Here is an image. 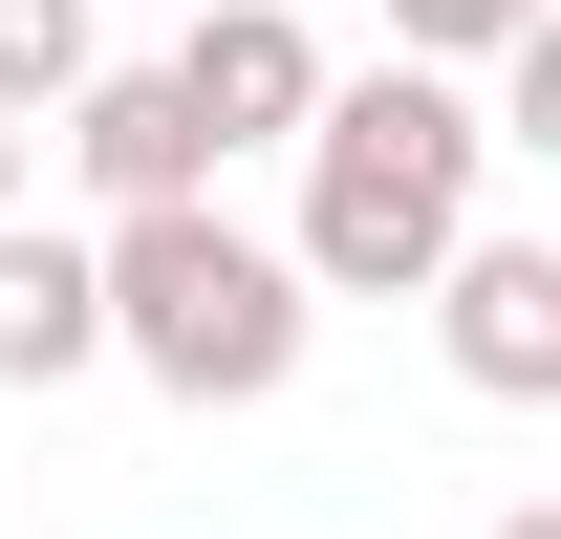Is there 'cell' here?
Instances as JSON below:
<instances>
[{
  "label": "cell",
  "mask_w": 561,
  "mask_h": 539,
  "mask_svg": "<svg viewBox=\"0 0 561 539\" xmlns=\"http://www.w3.org/2000/svg\"><path fill=\"white\" fill-rule=\"evenodd\" d=\"M476 87H432V66H367L302 108V238H280V280L302 302H432V260L476 238Z\"/></svg>",
  "instance_id": "obj_1"
},
{
  "label": "cell",
  "mask_w": 561,
  "mask_h": 539,
  "mask_svg": "<svg viewBox=\"0 0 561 539\" xmlns=\"http://www.w3.org/2000/svg\"><path fill=\"white\" fill-rule=\"evenodd\" d=\"M87 302H108V367H151L173 410H260L302 389V345H324V302L280 280V238H238V216H108L87 238Z\"/></svg>",
  "instance_id": "obj_2"
},
{
  "label": "cell",
  "mask_w": 561,
  "mask_h": 539,
  "mask_svg": "<svg viewBox=\"0 0 561 539\" xmlns=\"http://www.w3.org/2000/svg\"><path fill=\"white\" fill-rule=\"evenodd\" d=\"M324 22H302V0H195V22H173V108H195V151L216 173H238V151H302V108H324Z\"/></svg>",
  "instance_id": "obj_3"
},
{
  "label": "cell",
  "mask_w": 561,
  "mask_h": 539,
  "mask_svg": "<svg viewBox=\"0 0 561 539\" xmlns=\"http://www.w3.org/2000/svg\"><path fill=\"white\" fill-rule=\"evenodd\" d=\"M432 345L476 410H540L561 389V238H454L432 260Z\"/></svg>",
  "instance_id": "obj_4"
},
{
  "label": "cell",
  "mask_w": 561,
  "mask_h": 539,
  "mask_svg": "<svg viewBox=\"0 0 561 539\" xmlns=\"http://www.w3.org/2000/svg\"><path fill=\"white\" fill-rule=\"evenodd\" d=\"M44 151H66L108 216H195V195H216V151H195V108H173V66H87L66 108H44Z\"/></svg>",
  "instance_id": "obj_5"
},
{
  "label": "cell",
  "mask_w": 561,
  "mask_h": 539,
  "mask_svg": "<svg viewBox=\"0 0 561 539\" xmlns=\"http://www.w3.org/2000/svg\"><path fill=\"white\" fill-rule=\"evenodd\" d=\"M66 367H108V302H87V238H44V216H0V389H66Z\"/></svg>",
  "instance_id": "obj_6"
},
{
  "label": "cell",
  "mask_w": 561,
  "mask_h": 539,
  "mask_svg": "<svg viewBox=\"0 0 561 539\" xmlns=\"http://www.w3.org/2000/svg\"><path fill=\"white\" fill-rule=\"evenodd\" d=\"M87 66H108V0H0V130H44Z\"/></svg>",
  "instance_id": "obj_7"
},
{
  "label": "cell",
  "mask_w": 561,
  "mask_h": 539,
  "mask_svg": "<svg viewBox=\"0 0 561 539\" xmlns=\"http://www.w3.org/2000/svg\"><path fill=\"white\" fill-rule=\"evenodd\" d=\"M561 0H389V66H432V87H476L496 44H540Z\"/></svg>",
  "instance_id": "obj_8"
},
{
  "label": "cell",
  "mask_w": 561,
  "mask_h": 539,
  "mask_svg": "<svg viewBox=\"0 0 561 539\" xmlns=\"http://www.w3.org/2000/svg\"><path fill=\"white\" fill-rule=\"evenodd\" d=\"M22 173H44V130H0V216H22Z\"/></svg>",
  "instance_id": "obj_9"
},
{
  "label": "cell",
  "mask_w": 561,
  "mask_h": 539,
  "mask_svg": "<svg viewBox=\"0 0 561 539\" xmlns=\"http://www.w3.org/2000/svg\"><path fill=\"white\" fill-rule=\"evenodd\" d=\"M496 539H561V496H540V518H496Z\"/></svg>",
  "instance_id": "obj_10"
}]
</instances>
